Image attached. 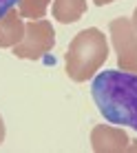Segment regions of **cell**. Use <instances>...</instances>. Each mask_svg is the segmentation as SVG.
<instances>
[{
    "label": "cell",
    "mask_w": 137,
    "mask_h": 153,
    "mask_svg": "<svg viewBox=\"0 0 137 153\" xmlns=\"http://www.w3.org/2000/svg\"><path fill=\"white\" fill-rule=\"evenodd\" d=\"M91 96L110 124L137 131V73L102 71L93 78Z\"/></svg>",
    "instance_id": "6da1fadb"
},
{
    "label": "cell",
    "mask_w": 137,
    "mask_h": 153,
    "mask_svg": "<svg viewBox=\"0 0 137 153\" xmlns=\"http://www.w3.org/2000/svg\"><path fill=\"white\" fill-rule=\"evenodd\" d=\"M108 58V42L99 29H84L71 40L66 51V76L73 82H86Z\"/></svg>",
    "instance_id": "7a4b0ae2"
},
{
    "label": "cell",
    "mask_w": 137,
    "mask_h": 153,
    "mask_svg": "<svg viewBox=\"0 0 137 153\" xmlns=\"http://www.w3.org/2000/svg\"><path fill=\"white\" fill-rule=\"evenodd\" d=\"M55 45V31L49 20H29L24 25V38L13 47L15 58L22 60H40Z\"/></svg>",
    "instance_id": "3957f363"
},
{
    "label": "cell",
    "mask_w": 137,
    "mask_h": 153,
    "mask_svg": "<svg viewBox=\"0 0 137 153\" xmlns=\"http://www.w3.org/2000/svg\"><path fill=\"white\" fill-rule=\"evenodd\" d=\"M110 40H113L117 67L122 71L137 73V31L128 18H115L110 22Z\"/></svg>",
    "instance_id": "277c9868"
},
{
    "label": "cell",
    "mask_w": 137,
    "mask_h": 153,
    "mask_svg": "<svg viewBox=\"0 0 137 153\" xmlns=\"http://www.w3.org/2000/svg\"><path fill=\"white\" fill-rule=\"evenodd\" d=\"M128 135L122 126L97 124L91 131V146L95 153H122L128 149Z\"/></svg>",
    "instance_id": "5b68a950"
},
{
    "label": "cell",
    "mask_w": 137,
    "mask_h": 153,
    "mask_svg": "<svg viewBox=\"0 0 137 153\" xmlns=\"http://www.w3.org/2000/svg\"><path fill=\"white\" fill-rule=\"evenodd\" d=\"M22 38H24V22L20 13H15V9H11L0 18V49L15 47Z\"/></svg>",
    "instance_id": "8992f818"
},
{
    "label": "cell",
    "mask_w": 137,
    "mask_h": 153,
    "mask_svg": "<svg viewBox=\"0 0 137 153\" xmlns=\"http://www.w3.org/2000/svg\"><path fill=\"white\" fill-rule=\"evenodd\" d=\"M86 13V0H53V18L62 25L77 22Z\"/></svg>",
    "instance_id": "52a82bcc"
},
{
    "label": "cell",
    "mask_w": 137,
    "mask_h": 153,
    "mask_svg": "<svg viewBox=\"0 0 137 153\" xmlns=\"http://www.w3.org/2000/svg\"><path fill=\"white\" fill-rule=\"evenodd\" d=\"M49 2L51 0H18V13H20V18L40 20V18H44Z\"/></svg>",
    "instance_id": "ba28073f"
},
{
    "label": "cell",
    "mask_w": 137,
    "mask_h": 153,
    "mask_svg": "<svg viewBox=\"0 0 137 153\" xmlns=\"http://www.w3.org/2000/svg\"><path fill=\"white\" fill-rule=\"evenodd\" d=\"M15 2H18V0H0V18H2L4 13L11 11V9L15 7Z\"/></svg>",
    "instance_id": "9c48e42d"
},
{
    "label": "cell",
    "mask_w": 137,
    "mask_h": 153,
    "mask_svg": "<svg viewBox=\"0 0 137 153\" xmlns=\"http://www.w3.org/2000/svg\"><path fill=\"white\" fill-rule=\"evenodd\" d=\"M4 140V122H2V115H0V144Z\"/></svg>",
    "instance_id": "30bf717a"
},
{
    "label": "cell",
    "mask_w": 137,
    "mask_h": 153,
    "mask_svg": "<svg viewBox=\"0 0 137 153\" xmlns=\"http://www.w3.org/2000/svg\"><path fill=\"white\" fill-rule=\"evenodd\" d=\"M130 25H133V29L137 31V9L133 11V18H130Z\"/></svg>",
    "instance_id": "8fae6325"
},
{
    "label": "cell",
    "mask_w": 137,
    "mask_h": 153,
    "mask_svg": "<svg viewBox=\"0 0 137 153\" xmlns=\"http://www.w3.org/2000/svg\"><path fill=\"white\" fill-rule=\"evenodd\" d=\"M93 2L97 4V7H104V4H108V2H113V0H93Z\"/></svg>",
    "instance_id": "7c38bea8"
}]
</instances>
